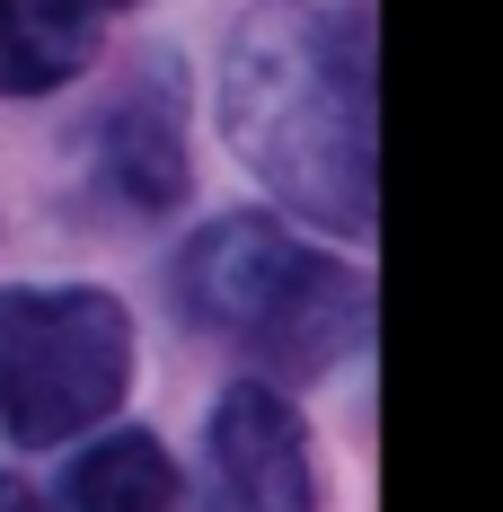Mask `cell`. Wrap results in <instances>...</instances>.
I'll return each instance as SVG.
<instances>
[{"mask_svg":"<svg viewBox=\"0 0 503 512\" xmlns=\"http://www.w3.org/2000/svg\"><path fill=\"white\" fill-rule=\"evenodd\" d=\"M380 45L353 0H256L230 36V142L318 230L380 221Z\"/></svg>","mask_w":503,"mask_h":512,"instance_id":"6da1fadb","label":"cell"},{"mask_svg":"<svg viewBox=\"0 0 503 512\" xmlns=\"http://www.w3.org/2000/svg\"><path fill=\"white\" fill-rule=\"evenodd\" d=\"M203 460H212V512H318V460H309V433L283 389L239 380L221 389L212 433H203Z\"/></svg>","mask_w":503,"mask_h":512,"instance_id":"5b68a950","label":"cell"},{"mask_svg":"<svg viewBox=\"0 0 503 512\" xmlns=\"http://www.w3.org/2000/svg\"><path fill=\"white\" fill-rule=\"evenodd\" d=\"M89 186L124 221H159L186 195V80H177L168 53L133 62V80L98 106V124H89Z\"/></svg>","mask_w":503,"mask_h":512,"instance_id":"277c9868","label":"cell"},{"mask_svg":"<svg viewBox=\"0 0 503 512\" xmlns=\"http://www.w3.org/2000/svg\"><path fill=\"white\" fill-rule=\"evenodd\" d=\"M133 389V318L115 292H0V433L18 451H53L98 433Z\"/></svg>","mask_w":503,"mask_h":512,"instance_id":"3957f363","label":"cell"},{"mask_svg":"<svg viewBox=\"0 0 503 512\" xmlns=\"http://www.w3.org/2000/svg\"><path fill=\"white\" fill-rule=\"evenodd\" d=\"M62 512H177V468L151 433H98L62 477Z\"/></svg>","mask_w":503,"mask_h":512,"instance_id":"52a82bcc","label":"cell"},{"mask_svg":"<svg viewBox=\"0 0 503 512\" xmlns=\"http://www.w3.org/2000/svg\"><path fill=\"white\" fill-rule=\"evenodd\" d=\"M89 9H133V0H89Z\"/></svg>","mask_w":503,"mask_h":512,"instance_id":"9c48e42d","label":"cell"},{"mask_svg":"<svg viewBox=\"0 0 503 512\" xmlns=\"http://www.w3.org/2000/svg\"><path fill=\"white\" fill-rule=\"evenodd\" d=\"M0 512H45V504H36V486H27V477H0Z\"/></svg>","mask_w":503,"mask_h":512,"instance_id":"ba28073f","label":"cell"},{"mask_svg":"<svg viewBox=\"0 0 503 512\" xmlns=\"http://www.w3.org/2000/svg\"><path fill=\"white\" fill-rule=\"evenodd\" d=\"M177 301L195 327H212L221 345H239L283 380H327L371 336V283L345 256H318L309 239H292L283 221H256V212L186 239Z\"/></svg>","mask_w":503,"mask_h":512,"instance_id":"7a4b0ae2","label":"cell"},{"mask_svg":"<svg viewBox=\"0 0 503 512\" xmlns=\"http://www.w3.org/2000/svg\"><path fill=\"white\" fill-rule=\"evenodd\" d=\"M98 53L89 0H0V98H45Z\"/></svg>","mask_w":503,"mask_h":512,"instance_id":"8992f818","label":"cell"}]
</instances>
